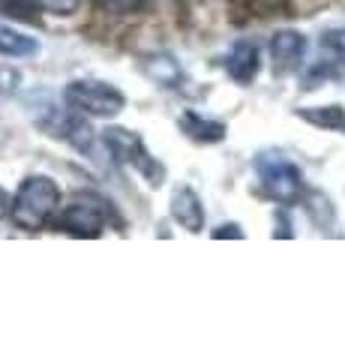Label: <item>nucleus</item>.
I'll use <instances>...</instances> for the list:
<instances>
[{
    "mask_svg": "<svg viewBox=\"0 0 345 360\" xmlns=\"http://www.w3.org/2000/svg\"><path fill=\"white\" fill-rule=\"evenodd\" d=\"M60 205V186L46 174H30L9 205V217L18 229L39 231L51 219V213Z\"/></svg>",
    "mask_w": 345,
    "mask_h": 360,
    "instance_id": "obj_1",
    "label": "nucleus"
},
{
    "mask_svg": "<svg viewBox=\"0 0 345 360\" xmlns=\"http://www.w3.org/2000/svg\"><path fill=\"white\" fill-rule=\"evenodd\" d=\"M103 139H105L111 160L120 165H129L132 172H138L150 186H160L165 180V165L148 150L141 135H136L126 127H108V129H103Z\"/></svg>",
    "mask_w": 345,
    "mask_h": 360,
    "instance_id": "obj_2",
    "label": "nucleus"
},
{
    "mask_svg": "<svg viewBox=\"0 0 345 360\" xmlns=\"http://www.w3.org/2000/svg\"><path fill=\"white\" fill-rule=\"evenodd\" d=\"M255 172L261 180V193L276 205H294L304 195V174L282 153H259L255 156Z\"/></svg>",
    "mask_w": 345,
    "mask_h": 360,
    "instance_id": "obj_3",
    "label": "nucleus"
},
{
    "mask_svg": "<svg viewBox=\"0 0 345 360\" xmlns=\"http://www.w3.org/2000/svg\"><path fill=\"white\" fill-rule=\"evenodd\" d=\"M63 103L72 111L91 117H115L124 111L126 96L108 82H93V78H82V82H70L63 87Z\"/></svg>",
    "mask_w": 345,
    "mask_h": 360,
    "instance_id": "obj_4",
    "label": "nucleus"
},
{
    "mask_svg": "<svg viewBox=\"0 0 345 360\" xmlns=\"http://www.w3.org/2000/svg\"><path fill=\"white\" fill-rule=\"evenodd\" d=\"M108 219H111L108 201L99 198V195L84 193V195H79L70 207L60 213L58 229L75 234V238H99Z\"/></svg>",
    "mask_w": 345,
    "mask_h": 360,
    "instance_id": "obj_5",
    "label": "nucleus"
},
{
    "mask_svg": "<svg viewBox=\"0 0 345 360\" xmlns=\"http://www.w3.org/2000/svg\"><path fill=\"white\" fill-rule=\"evenodd\" d=\"M306 54V37L300 30H276L271 39V60L276 75H288L304 63Z\"/></svg>",
    "mask_w": 345,
    "mask_h": 360,
    "instance_id": "obj_6",
    "label": "nucleus"
},
{
    "mask_svg": "<svg viewBox=\"0 0 345 360\" xmlns=\"http://www.w3.org/2000/svg\"><path fill=\"white\" fill-rule=\"evenodd\" d=\"M226 72L231 82L237 84H252L255 75L261 72V49L252 39H240L228 49L226 54Z\"/></svg>",
    "mask_w": 345,
    "mask_h": 360,
    "instance_id": "obj_7",
    "label": "nucleus"
},
{
    "mask_svg": "<svg viewBox=\"0 0 345 360\" xmlns=\"http://www.w3.org/2000/svg\"><path fill=\"white\" fill-rule=\"evenodd\" d=\"M141 72L148 75L157 87H165V90H177V87L186 82L183 66L177 63L171 54H165V51H157V54H148V58H141Z\"/></svg>",
    "mask_w": 345,
    "mask_h": 360,
    "instance_id": "obj_8",
    "label": "nucleus"
},
{
    "mask_svg": "<svg viewBox=\"0 0 345 360\" xmlns=\"http://www.w3.org/2000/svg\"><path fill=\"white\" fill-rule=\"evenodd\" d=\"M171 219L181 225V229L198 234L204 229V207H202V198H198L189 186L174 189L171 195Z\"/></svg>",
    "mask_w": 345,
    "mask_h": 360,
    "instance_id": "obj_9",
    "label": "nucleus"
},
{
    "mask_svg": "<svg viewBox=\"0 0 345 360\" xmlns=\"http://www.w3.org/2000/svg\"><path fill=\"white\" fill-rule=\"evenodd\" d=\"M181 129H183V135H189V139H195L202 144H216V141L226 139V123L202 117L198 111H186L181 117Z\"/></svg>",
    "mask_w": 345,
    "mask_h": 360,
    "instance_id": "obj_10",
    "label": "nucleus"
},
{
    "mask_svg": "<svg viewBox=\"0 0 345 360\" xmlns=\"http://www.w3.org/2000/svg\"><path fill=\"white\" fill-rule=\"evenodd\" d=\"M297 117L313 123L318 129L342 132L345 129V108L342 105H315V108H297Z\"/></svg>",
    "mask_w": 345,
    "mask_h": 360,
    "instance_id": "obj_11",
    "label": "nucleus"
},
{
    "mask_svg": "<svg viewBox=\"0 0 345 360\" xmlns=\"http://www.w3.org/2000/svg\"><path fill=\"white\" fill-rule=\"evenodd\" d=\"M37 51H39V42L33 37H27V33H21L15 27L0 25V54L4 58H30Z\"/></svg>",
    "mask_w": 345,
    "mask_h": 360,
    "instance_id": "obj_12",
    "label": "nucleus"
},
{
    "mask_svg": "<svg viewBox=\"0 0 345 360\" xmlns=\"http://www.w3.org/2000/svg\"><path fill=\"white\" fill-rule=\"evenodd\" d=\"M42 6V0H0V13L9 18H21V21H33Z\"/></svg>",
    "mask_w": 345,
    "mask_h": 360,
    "instance_id": "obj_13",
    "label": "nucleus"
},
{
    "mask_svg": "<svg viewBox=\"0 0 345 360\" xmlns=\"http://www.w3.org/2000/svg\"><path fill=\"white\" fill-rule=\"evenodd\" d=\"M21 84V72L13 70V66H4L0 63V99H6V96H13L15 90Z\"/></svg>",
    "mask_w": 345,
    "mask_h": 360,
    "instance_id": "obj_14",
    "label": "nucleus"
},
{
    "mask_svg": "<svg viewBox=\"0 0 345 360\" xmlns=\"http://www.w3.org/2000/svg\"><path fill=\"white\" fill-rule=\"evenodd\" d=\"M321 45L337 54V58H345V27H333V30H325V37H321Z\"/></svg>",
    "mask_w": 345,
    "mask_h": 360,
    "instance_id": "obj_15",
    "label": "nucleus"
},
{
    "mask_svg": "<svg viewBox=\"0 0 345 360\" xmlns=\"http://www.w3.org/2000/svg\"><path fill=\"white\" fill-rule=\"evenodd\" d=\"M42 6L54 15H72L82 6V0H42Z\"/></svg>",
    "mask_w": 345,
    "mask_h": 360,
    "instance_id": "obj_16",
    "label": "nucleus"
},
{
    "mask_svg": "<svg viewBox=\"0 0 345 360\" xmlns=\"http://www.w3.org/2000/svg\"><path fill=\"white\" fill-rule=\"evenodd\" d=\"M105 4H108V9H115V13H136L148 0H105Z\"/></svg>",
    "mask_w": 345,
    "mask_h": 360,
    "instance_id": "obj_17",
    "label": "nucleus"
},
{
    "mask_svg": "<svg viewBox=\"0 0 345 360\" xmlns=\"http://www.w3.org/2000/svg\"><path fill=\"white\" fill-rule=\"evenodd\" d=\"M214 238H243V231H240V225L226 222V225H219V229L214 231Z\"/></svg>",
    "mask_w": 345,
    "mask_h": 360,
    "instance_id": "obj_18",
    "label": "nucleus"
},
{
    "mask_svg": "<svg viewBox=\"0 0 345 360\" xmlns=\"http://www.w3.org/2000/svg\"><path fill=\"white\" fill-rule=\"evenodd\" d=\"M6 207H9V205H6V195H4V189H0V217L6 213Z\"/></svg>",
    "mask_w": 345,
    "mask_h": 360,
    "instance_id": "obj_19",
    "label": "nucleus"
},
{
    "mask_svg": "<svg viewBox=\"0 0 345 360\" xmlns=\"http://www.w3.org/2000/svg\"><path fill=\"white\" fill-rule=\"evenodd\" d=\"M259 4H267V6H276V4H282V0H259Z\"/></svg>",
    "mask_w": 345,
    "mask_h": 360,
    "instance_id": "obj_20",
    "label": "nucleus"
}]
</instances>
